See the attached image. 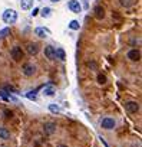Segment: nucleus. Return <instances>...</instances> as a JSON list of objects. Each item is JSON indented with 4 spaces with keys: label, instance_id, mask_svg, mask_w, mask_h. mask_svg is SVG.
Masks as SVG:
<instances>
[{
    "label": "nucleus",
    "instance_id": "obj_11",
    "mask_svg": "<svg viewBox=\"0 0 142 147\" xmlns=\"http://www.w3.org/2000/svg\"><path fill=\"white\" fill-rule=\"evenodd\" d=\"M20 7L22 10H29L33 7V0H20Z\"/></svg>",
    "mask_w": 142,
    "mask_h": 147
},
{
    "label": "nucleus",
    "instance_id": "obj_27",
    "mask_svg": "<svg viewBox=\"0 0 142 147\" xmlns=\"http://www.w3.org/2000/svg\"><path fill=\"white\" fill-rule=\"evenodd\" d=\"M88 65H89L91 68H96V63H95V62H89Z\"/></svg>",
    "mask_w": 142,
    "mask_h": 147
},
{
    "label": "nucleus",
    "instance_id": "obj_22",
    "mask_svg": "<svg viewBox=\"0 0 142 147\" xmlns=\"http://www.w3.org/2000/svg\"><path fill=\"white\" fill-rule=\"evenodd\" d=\"M98 82H99L101 85L106 84V77H105V75H102V74H99V75H98Z\"/></svg>",
    "mask_w": 142,
    "mask_h": 147
},
{
    "label": "nucleus",
    "instance_id": "obj_2",
    "mask_svg": "<svg viewBox=\"0 0 142 147\" xmlns=\"http://www.w3.org/2000/svg\"><path fill=\"white\" fill-rule=\"evenodd\" d=\"M101 125H102V128H105V130H112V128H115L116 123H115L113 118H111V117H105V118L101 121Z\"/></svg>",
    "mask_w": 142,
    "mask_h": 147
},
{
    "label": "nucleus",
    "instance_id": "obj_20",
    "mask_svg": "<svg viewBox=\"0 0 142 147\" xmlns=\"http://www.w3.org/2000/svg\"><path fill=\"white\" fill-rule=\"evenodd\" d=\"M69 28L72 29V30H79V29H81V25H79V22H78V20H70Z\"/></svg>",
    "mask_w": 142,
    "mask_h": 147
},
{
    "label": "nucleus",
    "instance_id": "obj_5",
    "mask_svg": "<svg viewBox=\"0 0 142 147\" xmlns=\"http://www.w3.org/2000/svg\"><path fill=\"white\" fill-rule=\"evenodd\" d=\"M22 71H23V74H25L26 77H32L33 74H35V71H36V66L33 63H25L23 68H22Z\"/></svg>",
    "mask_w": 142,
    "mask_h": 147
},
{
    "label": "nucleus",
    "instance_id": "obj_19",
    "mask_svg": "<svg viewBox=\"0 0 142 147\" xmlns=\"http://www.w3.org/2000/svg\"><path fill=\"white\" fill-rule=\"evenodd\" d=\"M49 111L53 113V114H59L62 111V108L57 105V104H49Z\"/></svg>",
    "mask_w": 142,
    "mask_h": 147
},
{
    "label": "nucleus",
    "instance_id": "obj_4",
    "mask_svg": "<svg viewBox=\"0 0 142 147\" xmlns=\"http://www.w3.org/2000/svg\"><path fill=\"white\" fill-rule=\"evenodd\" d=\"M10 55H12V58H13L15 61H22V59H23V51H22V48H19V46L12 48Z\"/></svg>",
    "mask_w": 142,
    "mask_h": 147
},
{
    "label": "nucleus",
    "instance_id": "obj_10",
    "mask_svg": "<svg viewBox=\"0 0 142 147\" xmlns=\"http://www.w3.org/2000/svg\"><path fill=\"white\" fill-rule=\"evenodd\" d=\"M128 59H131V61H133V62L139 61V59H141V52H139L138 49L129 51V52H128Z\"/></svg>",
    "mask_w": 142,
    "mask_h": 147
},
{
    "label": "nucleus",
    "instance_id": "obj_13",
    "mask_svg": "<svg viewBox=\"0 0 142 147\" xmlns=\"http://www.w3.org/2000/svg\"><path fill=\"white\" fill-rule=\"evenodd\" d=\"M55 130H56V124H53V123H46L45 124V133L46 134H53Z\"/></svg>",
    "mask_w": 142,
    "mask_h": 147
},
{
    "label": "nucleus",
    "instance_id": "obj_6",
    "mask_svg": "<svg viewBox=\"0 0 142 147\" xmlns=\"http://www.w3.org/2000/svg\"><path fill=\"white\" fill-rule=\"evenodd\" d=\"M42 94H43V97H55V95H56V88H55L53 85L49 84V85L43 87Z\"/></svg>",
    "mask_w": 142,
    "mask_h": 147
},
{
    "label": "nucleus",
    "instance_id": "obj_17",
    "mask_svg": "<svg viewBox=\"0 0 142 147\" xmlns=\"http://www.w3.org/2000/svg\"><path fill=\"white\" fill-rule=\"evenodd\" d=\"M39 12H40L42 18H46V19H47V18L52 16V9H50V7H43V9H40Z\"/></svg>",
    "mask_w": 142,
    "mask_h": 147
},
{
    "label": "nucleus",
    "instance_id": "obj_7",
    "mask_svg": "<svg viewBox=\"0 0 142 147\" xmlns=\"http://www.w3.org/2000/svg\"><path fill=\"white\" fill-rule=\"evenodd\" d=\"M125 108H126V111H128V113L135 114V113H138V111H139V104H138V102H135V101H129V102H126V104H125Z\"/></svg>",
    "mask_w": 142,
    "mask_h": 147
},
{
    "label": "nucleus",
    "instance_id": "obj_26",
    "mask_svg": "<svg viewBox=\"0 0 142 147\" xmlns=\"http://www.w3.org/2000/svg\"><path fill=\"white\" fill-rule=\"evenodd\" d=\"M39 10H40V9H37V7H35V9H33V12H32L30 15H32V16L35 18V16H37V15H39Z\"/></svg>",
    "mask_w": 142,
    "mask_h": 147
},
{
    "label": "nucleus",
    "instance_id": "obj_18",
    "mask_svg": "<svg viewBox=\"0 0 142 147\" xmlns=\"http://www.w3.org/2000/svg\"><path fill=\"white\" fill-rule=\"evenodd\" d=\"M0 97H2L3 100H6V101H17L15 97H12V95H7V92H6L5 90H0Z\"/></svg>",
    "mask_w": 142,
    "mask_h": 147
},
{
    "label": "nucleus",
    "instance_id": "obj_28",
    "mask_svg": "<svg viewBox=\"0 0 142 147\" xmlns=\"http://www.w3.org/2000/svg\"><path fill=\"white\" fill-rule=\"evenodd\" d=\"M5 114H6L7 117H12V111H7V110H6V111H5Z\"/></svg>",
    "mask_w": 142,
    "mask_h": 147
},
{
    "label": "nucleus",
    "instance_id": "obj_1",
    "mask_svg": "<svg viewBox=\"0 0 142 147\" xmlns=\"http://www.w3.org/2000/svg\"><path fill=\"white\" fill-rule=\"evenodd\" d=\"M16 20H17V13H16V10H13V9L5 10V13H3V22H5V23L13 25Z\"/></svg>",
    "mask_w": 142,
    "mask_h": 147
},
{
    "label": "nucleus",
    "instance_id": "obj_9",
    "mask_svg": "<svg viewBox=\"0 0 142 147\" xmlns=\"http://www.w3.org/2000/svg\"><path fill=\"white\" fill-rule=\"evenodd\" d=\"M55 51H56V48H53L52 45H47V46L45 48V56H46L47 59L53 61V59H55Z\"/></svg>",
    "mask_w": 142,
    "mask_h": 147
},
{
    "label": "nucleus",
    "instance_id": "obj_23",
    "mask_svg": "<svg viewBox=\"0 0 142 147\" xmlns=\"http://www.w3.org/2000/svg\"><path fill=\"white\" fill-rule=\"evenodd\" d=\"M26 97H27L29 100H32V101H36V92H35V91H29V92L26 94Z\"/></svg>",
    "mask_w": 142,
    "mask_h": 147
},
{
    "label": "nucleus",
    "instance_id": "obj_14",
    "mask_svg": "<svg viewBox=\"0 0 142 147\" xmlns=\"http://www.w3.org/2000/svg\"><path fill=\"white\" fill-rule=\"evenodd\" d=\"M55 58H57V59H60V61H65V59H66L65 51H63L62 48H57V49L55 51Z\"/></svg>",
    "mask_w": 142,
    "mask_h": 147
},
{
    "label": "nucleus",
    "instance_id": "obj_8",
    "mask_svg": "<svg viewBox=\"0 0 142 147\" xmlns=\"http://www.w3.org/2000/svg\"><path fill=\"white\" fill-rule=\"evenodd\" d=\"M35 35L39 36V38H47V36H50V30L47 28H36Z\"/></svg>",
    "mask_w": 142,
    "mask_h": 147
},
{
    "label": "nucleus",
    "instance_id": "obj_12",
    "mask_svg": "<svg viewBox=\"0 0 142 147\" xmlns=\"http://www.w3.org/2000/svg\"><path fill=\"white\" fill-rule=\"evenodd\" d=\"M93 12H95V16H96L98 19H103V18H105V10H103L102 6H96V7L93 9Z\"/></svg>",
    "mask_w": 142,
    "mask_h": 147
},
{
    "label": "nucleus",
    "instance_id": "obj_21",
    "mask_svg": "<svg viewBox=\"0 0 142 147\" xmlns=\"http://www.w3.org/2000/svg\"><path fill=\"white\" fill-rule=\"evenodd\" d=\"M9 35H10V29H9V28H5V29L0 30V39H5V38L9 36Z\"/></svg>",
    "mask_w": 142,
    "mask_h": 147
},
{
    "label": "nucleus",
    "instance_id": "obj_24",
    "mask_svg": "<svg viewBox=\"0 0 142 147\" xmlns=\"http://www.w3.org/2000/svg\"><path fill=\"white\" fill-rule=\"evenodd\" d=\"M122 2V6H125V7H129V6H132V0H121Z\"/></svg>",
    "mask_w": 142,
    "mask_h": 147
},
{
    "label": "nucleus",
    "instance_id": "obj_29",
    "mask_svg": "<svg viewBox=\"0 0 142 147\" xmlns=\"http://www.w3.org/2000/svg\"><path fill=\"white\" fill-rule=\"evenodd\" d=\"M52 3H57V2H60V0H50Z\"/></svg>",
    "mask_w": 142,
    "mask_h": 147
},
{
    "label": "nucleus",
    "instance_id": "obj_16",
    "mask_svg": "<svg viewBox=\"0 0 142 147\" xmlns=\"http://www.w3.org/2000/svg\"><path fill=\"white\" fill-rule=\"evenodd\" d=\"M27 52H29L30 55H36V53L39 52L37 45H36V43H29V45H27Z\"/></svg>",
    "mask_w": 142,
    "mask_h": 147
},
{
    "label": "nucleus",
    "instance_id": "obj_15",
    "mask_svg": "<svg viewBox=\"0 0 142 147\" xmlns=\"http://www.w3.org/2000/svg\"><path fill=\"white\" fill-rule=\"evenodd\" d=\"M0 138H2V140H7V138H10V133H9L7 128L0 127Z\"/></svg>",
    "mask_w": 142,
    "mask_h": 147
},
{
    "label": "nucleus",
    "instance_id": "obj_3",
    "mask_svg": "<svg viewBox=\"0 0 142 147\" xmlns=\"http://www.w3.org/2000/svg\"><path fill=\"white\" fill-rule=\"evenodd\" d=\"M67 7L72 10L73 13H81V12H82V6H81V2H79V0H69Z\"/></svg>",
    "mask_w": 142,
    "mask_h": 147
},
{
    "label": "nucleus",
    "instance_id": "obj_30",
    "mask_svg": "<svg viewBox=\"0 0 142 147\" xmlns=\"http://www.w3.org/2000/svg\"><path fill=\"white\" fill-rule=\"evenodd\" d=\"M59 147H67V146H63V144H60V146H59Z\"/></svg>",
    "mask_w": 142,
    "mask_h": 147
},
{
    "label": "nucleus",
    "instance_id": "obj_25",
    "mask_svg": "<svg viewBox=\"0 0 142 147\" xmlns=\"http://www.w3.org/2000/svg\"><path fill=\"white\" fill-rule=\"evenodd\" d=\"M82 9H85V10H88L89 9V0H82Z\"/></svg>",
    "mask_w": 142,
    "mask_h": 147
}]
</instances>
